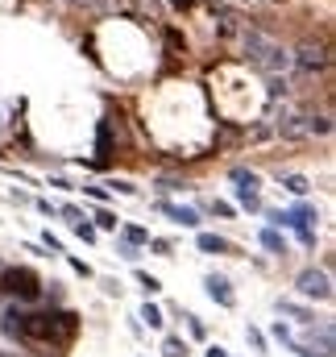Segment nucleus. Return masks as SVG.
Segmentation results:
<instances>
[{
    "mask_svg": "<svg viewBox=\"0 0 336 357\" xmlns=\"http://www.w3.org/2000/svg\"><path fill=\"white\" fill-rule=\"evenodd\" d=\"M42 250H46V254H62V241L46 229V233H42Z\"/></svg>",
    "mask_w": 336,
    "mask_h": 357,
    "instance_id": "nucleus-27",
    "label": "nucleus"
},
{
    "mask_svg": "<svg viewBox=\"0 0 336 357\" xmlns=\"http://www.w3.org/2000/svg\"><path fill=\"white\" fill-rule=\"evenodd\" d=\"M116 254H121L125 262H133V266H137V258H141V250H133V245H125V241H116Z\"/></svg>",
    "mask_w": 336,
    "mask_h": 357,
    "instance_id": "nucleus-29",
    "label": "nucleus"
},
{
    "mask_svg": "<svg viewBox=\"0 0 336 357\" xmlns=\"http://www.w3.org/2000/svg\"><path fill=\"white\" fill-rule=\"evenodd\" d=\"M303 333H308V341H299V345H308L316 357H336V329L328 324V320H320V324H308Z\"/></svg>",
    "mask_w": 336,
    "mask_h": 357,
    "instance_id": "nucleus-6",
    "label": "nucleus"
},
{
    "mask_svg": "<svg viewBox=\"0 0 336 357\" xmlns=\"http://www.w3.org/2000/svg\"><path fill=\"white\" fill-rule=\"evenodd\" d=\"M33 208H37V212H42V216H50V220H54V216H58V208H54V204H50V200H33Z\"/></svg>",
    "mask_w": 336,
    "mask_h": 357,
    "instance_id": "nucleus-34",
    "label": "nucleus"
},
{
    "mask_svg": "<svg viewBox=\"0 0 336 357\" xmlns=\"http://www.w3.org/2000/svg\"><path fill=\"white\" fill-rule=\"evenodd\" d=\"M183 320H187V333H191L195 341H208V324H204L195 312H183Z\"/></svg>",
    "mask_w": 336,
    "mask_h": 357,
    "instance_id": "nucleus-21",
    "label": "nucleus"
},
{
    "mask_svg": "<svg viewBox=\"0 0 336 357\" xmlns=\"http://www.w3.org/2000/svg\"><path fill=\"white\" fill-rule=\"evenodd\" d=\"M71 270H75V275H79V279H91V266H87V262H83V258H71Z\"/></svg>",
    "mask_w": 336,
    "mask_h": 357,
    "instance_id": "nucleus-35",
    "label": "nucleus"
},
{
    "mask_svg": "<svg viewBox=\"0 0 336 357\" xmlns=\"http://www.w3.org/2000/svg\"><path fill=\"white\" fill-rule=\"evenodd\" d=\"M245 341H249L258 354H270V337H266L262 329H254V324H249V329H245Z\"/></svg>",
    "mask_w": 336,
    "mask_h": 357,
    "instance_id": "nucleus-22",
    "label": "nucleus"
},
{
    "mask_svg": "<svg viewBox=\"0 0 336 357\" xmlns=\"http://www.w3.org/2000/svg\"><path fill=\"white\" fill-rule=\"evenodd\" d=\"M137 324H145V329H162V324H166V316H162V308H158V304H150V299H145V304H141V312H137Z\"/></svg>",
    "mask_w": 336,
    "mask_h": 357,
    "instance_id": "nucleus-14",
    "label": "nucleus"
},
{
    "mask_svg": "<svg viewBox=\"0 0 336 357\" xmlns=\"http://www.w3.org/2000/svg\"><path fill=\"white\" fill-rule=\"evenodd\" d=\"M233 183H237V187H254V191L262 187V179H258L254 171H245V166H233Z\"/></svg>",
    "mask_w": 336,
    "mask_h": 357,
    "instance_id": "nucleus-20",
    "label": "nucleus"
},
{
    "mask_svg": "<svg viewBox=\"0 0 336 357\" xmlns=\"http://www.w3.org/2000/svg\"><path fill=\"white\" fill-rule=\"evenodd\" d=\"M245 54H249V62H254V67H262V71H287V67H291V54H287L278 42L262 37L258 29H249V33H245Z\"/></svg>",
    "mask_w": 336,
    "mask_h": 357,
    "instance_id": "nucleus-4",
    "label": "nucleus"
},
{
    "mask_svg": "<svg viewBox=\"0 0 336 357\" xmlns=\"http://www.w3.org/2000/svg\"><path fill=\"white\" fill-rule=\"evenodd\" d=\"M195 245H200L204 254H233V241H229V237H216V233H200Z\"/></svg>",
    "mask_w": 336,
    "mask_h": 357,
    "instance_id": "nucleus-13",
    "label": "nucleus"
},
{
    "mask_svg": "<svg viewBox=\"0 0 336 357\" xmlns=\"http://www.w3.org/2000/svg\"><path fill=\"white\" fill-rule=\"evenodd\" d=\"M108 191H121V195H137V187L133 183H125V179H116V183H104Z\"/></svg>",
    "mask_w": 336,
    "mask_h": 357,
    "instance_id": "nucleus-30",
    "label": "nucleus"
},
{
    "mask_svg": "<svg viewBox=\"0 0 336 357\" xmlns=\"http://www.w3.org/2000/svg\"><path fill=\"white\" fill-rule=\"evenodd\" d=\"M278 183H283V187H287L291 195H299V200H303V195L312 191V183H308L303 175H278Z\"/></svg>",
    "mask_w": 336,
    "mask_h": 357,
    "instance_id": "nucleus-17",
    "label": "nucleus"
},
{
    "mask_svg": "<svg viewBox=\"0 0 336 357\" xmlns=\"http://www.w3.org/2000/svg\"><path fill=\"white\" fill-rule=\"evenodd\" d=\"M204 291H208V299L212 304H220V308H237V291H233V283L224 279V275H204Z\"/></svg>",
    "mask_w": 336,
    "mask_h": 357,
    "instance_id": "nucleus-7",
    "label": "nucleus"
},
{
    "mask_svg": "<svg viewBox=\"0 0 336 357\" xmlns=\"http://www.w3.org/2000/svg\"><path fill=\"white\" fill-rule=\"evenodd\" d=\"M204 357H229V349H224V345H208V349H204Z\"/></svg>",
    "mask_w": 336,
    "mask_h": 357,
    "instance_id": "nucleus-37",
    "label": "nucleus"
},
{
    "mask_svg": "<svg viewBox=\"0 0 336 357\" xmlns=\"http://www.w3.org/2000/svg\"><path fill=\"white\" fill-rule=\"evenodd\" d=\"M75 237H79V241H87V245H91V241H96V237H100V233H96V225H87V220H79V225H75Z\"/></svg>",
    "mask_w": 336,
    "mask_h": 357,
    "instance_id": "nucleus-25",
    "label": "nucleus"
},
{
    "mask_svg": "<svg viewBox=\"0 0 336 357\" xmlns=\"http://www.w3.org/2000/svg\"><path fill=\"white\" fill-rule=\"evenodd\" d=\"M96 154H100V158H96L91 166H104V162L112 158V121H100V137H96Z\"/></svg>",
    "mask_w": 336,
    "mask_h": 357,
    "instance_id": "nucleus-11",
    "label": "nucleus"
},
{
    "mask_svg": "<svg viewBox=\"0 0 336 357\" xmlns=\"http://www.w3.org/2000/svg\"><path fill=\"white\" fill-rule=\"evenodd\" d=\"M287 349H291V354H295V357H316V354H312V349H308V345H299V341H291Z\"/></svg>",
    "mask_w": 336,
    "mask_h": 357,
    "instance_id": "nucleus-36",
    "label": "nucleus"
},
{
    "mask_svg": "<svg viewBox=\"0 0 336 357\" xmlns=\"http://www.w3.org/2000/svg\"><path fill=\"white\" fill-rule=\"evenodd\" d=\"M270 337H274V341H283V345H291V341H295V333H291V324H287V320H274Z\"/></svg>",
    "mask_w": 336,
    "mask_h": 357,
    "instance_id": "nucleus-24",
    "label": "nucleus"
},
{
    "mask_svg": "<svg viewBox=\"0 0 336 357\" xmlns=\"http://www.w3.org/2000/svg\"><path fill=\"white\" fill-rule=\"evenodd\" d=\"M262 216L270 220V229H291L295 237H299V245H316V220H320V212L312 208V204H295V208H262Z\"/></svg>",
    "mask_w": 336,
    "mask_h": 357,
    "instance_id": "nucleus-3",
    "label": "nucleus"
},
{
    "mask_svg": "<svg viewBox=\"0 0 336 357\" xmlns=\"http://www.w3.org/2000/svg\"><path fill=\"white\" fill-rule=\"evenodd\" d=\"M237 204L245 208V212H262L266 204H262V195L254 191V187H237Z\"/></svg>",
    "mask_w": 336,
    "mask_h": 357,
    "instance_id": "nucleus-18",
    "label": "nucleus"
},
{
    "mask_svg": "<svg viewBox=\"0 0 336 357\" xmlns=\"http://www.w3.org/2000/svg\"><path fill=\"white\" fill-rule=\"evenodd\" d=\"M83 191H87V195H91V200H96V204H104V200H108V195H112V191H108V187H104V183H91V187H83Z\"/></svg>",
    "mask_w": 336,
    "mask_h": 357,
    "instance_id": "nucleus-28",
    "label": "nucleus"
},
{
    "mask_svg": "<svg viewBox=\"0 0 336 357\" xmlns=\"http://www.w3.org/2000/svg\"><path fill=\"white\" fill-rule=\"evenodd\" d=\"M0 357H4V354H0Z\"/></svg>",
    "mask_w": 336,
    "mask_h": 357,
    "instance_id": "nucleus-38",
    "label": "nucleus"
},
{
    "mask_svg": "<svg viewBox=\"0 0 336 357\" xmlns=\"http://www.w3.org/2000/svg\"><path fill=\"white\" fill-rule=\"evenodd\" d=\"M208 208H212V212H216V216H224V220H229V216H233V212H237V208H233V204H224V200H212V204H208Z\"/></svg>",
    "mask_w": 336,
    "mask_h": 357,
    "instance_id": "nucleus-32",
    "label": "nucleus"
},
{
    "mask_svg": "<svg viewBox=\"0 0 336 357\" xmlns=\"http://www.w3.org/2000/svg\"><path fill=\"white\" fill-rule=\"evenodd\" d=\"M58 216H67V220H75V225H79V220H87V216H83L75 204H62V208H58Z\"/></svg>",
    "mask_w": 336,
    "mask_h": 357,
    "instance_id": "nucleus-31",
    "label": "nucleus"
},
{
    "mask_svg": "<svg viewBox=\"0 0 336 357\" xmlns=\"http://www.w3.org/2000/svg\"><path fill=\"white\" fill-rule=\"evenodd\" d=\"M162 216H170L175 225H183V229H200V212L195 208H183V204H170V200H158L154 204Z\"/></svg>",
    "mask_w": 336,
    "mask_h": 357,
    "instance_id": "nucleus-9",
    "label": "nucleus"
},
{
    "mask_svg": "<svg viewBox=\"0 0 336 357\" xmlns=\"http://www.w3.org/2000/svg\"><path fill=\"white\" fill-rule=\"evenodd\" d=\"M0 333L21 345H67L79 333V316L67 308H21L8 304L0 312Z\"/></svg>",
    "mask_w": 336,
    "mask_h": 357,
    "instance_id": "nucleus-1",
    "label": "nucleus"
},
{
    "mask_svg": "<svg viewBox=\"0 0 336 357\" xmlns=\"http://www.w3.org/2000/svg\"><path fill=\"white\" fill-rule=\"evenodd\" d=\"M150 250H154L158 258H170V254H175V245H170L166 237H150Z\"/></svg>",
    "mask_w": 336,
    "mask_h": 357,
    "instance_id": "nucleus-26",
    "label": "nucleus"
},
{
    "mask_svg": "<svg viewBox=\"0 0 336 357\" xmlns=\"http://www.w3.org/2000/svg\"><path fill=\"white\" fill-rule=\"evenodd\" d=\"M295 291H299L303 299L328 304V299H333V279H328V270H324V266H308V270H299V279H295Z\"/></svg>",
    "mask_w": 336,
    "mask_h": 357,
    "instance_id": "nucleus-5",
    "label": "nucleus"
},
{
    "mask_svg": "<svg viewBox=\"0 0 336 357\" xmlns=\"http://www.w3.org/2000/svg\"><path fill=\"white\" fill-rule=\"evenodd\" d=\"M42 291H46V283H42V275L33 266H0V295L8 304H21V308L37 304Z\"/></svg>",
    "mask_w": 336,
    "mask_h": 357,
    "instance_id": "nucleus-2",
    "label": "nucleus"
},
{
    "mask_svg": "<svg viewBox=\"0 0 336 357\" xmlns=\"http://www.w3.org/2000/svg\"><path fill=\"white\" fill-rule=\"evenodd\" d=\"M91 220H96V233H100V229H108V233H116V229H121V216H112L108 208H96V216H91Z\"/></svg>",
    "mask_w": 336,
    "mask_h": 357,
    "instance_id": "nucleus-19",
    "label": "nucleus"
},
{
    "mask_svg": "<svg viewBox=\"0 0 336 357\" xmlns=\"http://www.w3.org/2000/svg\"><path fill=\"white\" fill-rule=\"evenodd\" d=\"M258 241H262L270 254H278V258L287 254V241H283V233H278V229H262V233H258Z\"/></svg>",
    "mask_w": 336,
    "mask_h": 357,
    "instance_id": "nucleus-16",
    "label": "nucleus"
},
{
    "mask_svg": "<svg viewBox=\"0 0 336 357\" xmlns=\"http://www.w3.org/2000/svg\"><path fill=\"white\" fill-rule=\"evenodd\" d=\"M162 357H191V345H187L179 333H166V337H162Z\"/></svg>",
    "mask_w": 336,
    "mask_h": 357,
    "instance_id": "nucleus-15",
    "label": "nucleus"
},
{
    "mask_svg": "<svg viewBox=\"0 0 336 357\" xmlns=\"http://www.w3.org/2000/svg\"><path fill=\"white\" fill-rule=\"evenodd\" d=\"M158 191H162V195H170V191H183V183H179V179H158Z\"/></svg>",
    "mask_w": 336,
    "mask_h": 357,
    "instance_id": "nucleus-33",
    "label": "nucleus"
},
{
    "mask_svg": "<svg viewBox=\"0 0 336 357\" xmlns=\"http://www.w3.org/2000/svg\"><path fill=\"white\" fill-rule=\"evenodd\" d=\"M137 287H141V291H145V299H150V295H158V291H162V279H154V275L137 270Z\"/></svg>",
    "mask_w": 336,
    "mask_h": 357,
    "instance_id": "nucleus-23",
    "label": "nucleus"
},
{
    "mask_svg": "<svg viewBox=\"0 0 336 357\" xmlns=\"http://www.w3.org/2000/svg\"><path fill=\"white\" fill-rule=\"evenodd\" d=\"M291 62H295L303 75H312V71H324V67H328V54H324V50H312V46H303V50H299Z\"/></svg>",
    "mask_w": 336,
    "mask_h": 357,
    "instance_id": "nucleus-10",
    "label": "nucleus"
},
{
    "mask_svg": "<svg viewBox=\"0 0 336 357\" xmlns=\"http://www.w3.org/2000/svg\"><path fill=\"white\" fill-rule=\"evenodd\" d=\"M116 241L141 250V245H150V229H141V225H121V229H116Z\"/></svg>",
    "mask_w": 336,
    "mask_h": 357,
    "instance_id": "nucleus-12",
    "label": "nucleus"
},
{
    "mask_svg": "<svg viewBox=\"0 0 336 357\" xmlns=\"http://www.w3.org/2000/svg\"><path fill=\"white\" fill-rule=\"evenodd\" d=\"M274 312L287 320V324H316V312L308 308V304H295V299H274Z\"/></svg>",
    "mask_w": 336,
    "mask_h": 357,
    "instance_id": "nucleus-8",
    "label": "nucleus"
}]
</instances>
